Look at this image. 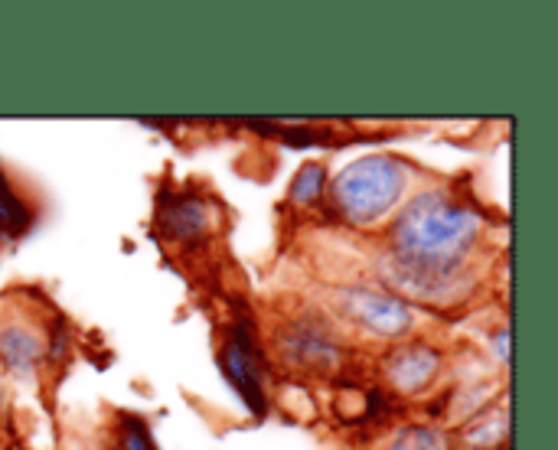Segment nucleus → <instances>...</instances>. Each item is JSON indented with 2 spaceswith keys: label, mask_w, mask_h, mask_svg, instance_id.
Here are the masks:
<instances>
[{
  "label": "nucleus",
  "mask_w": 558,
  "mask_h": 450,
  "mask_svg": "<svg viewBox=\"0 0 558 450\" xmlns=\"http://www.w3.org/2000/svg\"><path fill=\"white\" fill-rule=\"evenodd\" d=\"M481 235L477 209L454 199L448 190L418 193L392 222V268L399 291L415 297H448Z\"/></svg>",
  "instance_id": "nucleus-1"
},
{
  "label": "nucleus",
  "mask_w": 558,
  "mask_h": 450,
  "mask_svg": "<svg viewBox=\"0 0 558 450\" xmlns=\"http://www.w3.org/2000/svg\"><path fill=\"white\" fill-rule=\"evenodd\" d=\"M405 183L409 170L396 157H363L337 177L333 199L350 222L369 226L399 203Z\"/></svg>",
  "instance_id": "nucleus-2"
},
{
  "label": "nucleus",
  "mask_w": 558,
  "mask_h": 450,
  "mask_svg": "<svg viewBox=\"0 0 558 450\" xmlns=\"http://www.w3.org/2000/svg\"><path fill=\"white\" fill-rule=\"evenodd\" d=\"M340 311L353 324L366 327L376 337H402L415 324V314H412V307L402 297L386 294V291H376V288H350V291H340Z\"/></svg>",
  "instance_id": "nucleus-3"
},
{
  "label": "nucleus",
  "mask_w": 558,
  "mask_h": 450,
  "mask_svg": "<svg viewBox=\"0 0 558 450\" xmlns=\"http://www.w3.org/2000/svg\"><path fill=\"white\" fill-rule=\"evenodd\" d=\"M219 366H222V376L229 379V386L239 392V399L255 415H265L268 402H265V389H262V360H258V350L245 327L229 330L222 353H219Z\"/></svg>",
  "instance_id": "nucleus-4"
},
{
  "label": "nucleus",
  "mask_w": 558,
  "mask_h": 450,
  "mask_svg": "<svg viewBox=\"0 0 558 450\" xmlns=\"http://www.w3.org/2000/svg\"><path fill=\"white\" fill-rule=\"evenodd\" d=\"M281 350L294 366L304 369H333L340 363V346L327 330L314 324H291L281 333Z\"/></svg>",
  "instance_id": "nucleus-5"
},
{
  "label": "nucleus",
  "mask_w": 558,
  "mask_h": 450,
  "mask_svg": "<svg viewBox=\"0 0 558 450\" xmlns=\"http://www.w3.org/2000/svg\"><path fill=\"white\" fill-rule=\"evenodd\" d=\"M438 369H441V356H438V350H432L425 343H412V346L396 350V356L386 366L392 386L405 396L422 392L438 376Z\"/></svg>",
  "instance_id": "nucleus-6"
},
{
  "label": "nucleus",
  "mask_w": 558,
  "mask_h": 450,
  "mask_svg": "<svg viewBox=\"0 0 558 450\" xmlns=\"http://www.w3.org/2000/svg\"><path fill=\"white\" fill-rule=\"evenodd\" d=\"M160 226L173 239H199L209 232V209L199 196H170L160 212Z\"/></svg>",
  "instance_id": "nucleus-7"
},
{
  "label": "nucleus",
  "mask_w": 558,
  "mask_h": 450,
  "mask_svg": "<svg viewBox=\"0 0 558 450\" xmlns=\"http://www.w3.org/2000/svg\"><path fill=\"white\" fill-rule=\"evenodd\" d=\"M0 360L7 369L23 376L39 360V340L20 324H7V327H0Z\"/></svg>",
  "instance_id": "nucleus-8"
},
{
  "label": "nucleus",
  "mask_w": 558,
  "mask_h": 450,
  "mask_svg": "<svg viewBox=\"0 0 558 450\" xmlns=\"http://www.w3.org/2000/svg\"><path fill=\"white\" fill-rule=\"evenodd\" d=\"M0 226L10 229V232H23L29 226V209L10 190V183L3 180V173H0Z\"/></svg>",
  "instance_id": "nucleus-9"
},
{
  "label": "nucleus",
  "mask_w": 558,
  "mask_h": 450,
  "mask_svg": "<svg viewBox=\"0 0 558 450\" xmlns=\"http://www.w3.org/2000/svg\"><path fill=\"white\" fill-rule=\"evenodd\" d=\"M324 180H327V170H324L320 163H307V167L298 170L291 196H294L298 203H314V199L324 193Z\"/></svg>",
  "instance_id": "nucleus-10"
},
{
  "label": "nucleus",
  "mask_w": 558,
  "mask_h": 450,
  "mask_svg": "<svg viewBox=\"0 0 558 450\" xmlns=\"http://www.w3.org/2000/svg\"><path fill=\"white\" fill-rule=\"evenodd\" d=\"M392 450H448L435 428H409Z\"/></svg>",
  "instance_id": "nucleus-11"
},
{
  "label": "nucleus",
  "mask_w": 558,
  "mask_h": 450,
  "mask_svg": "<svg viewBox=\"0 0 558 450\" xmlns=\"http://www.w3.org/2000/svg\"><path fill=\"white\" fill-rule=\"evenodd\" d=\"M124 450H157L154 448V438H150V431H147V425L141 422V418H124Z\"/></svg>",
  "instance_id": "nucleus-12"
}]
</instances>
